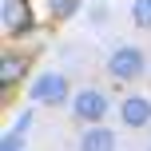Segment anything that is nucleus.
I'll return each mask as SVG.
<instances>
[{
	"mask_svg": "<svg viewBox=\"0 0 151 151\" xmlns=\"http://www.w3.org/2000/svg\"><path fill=\"white\" fill-rule=\"evenodd\" d=\"M147 151H151V143H147Z\"/></svg>",
	"mask_w": 151,
	"mask_h": 151,
	"instance_id": "obj_14",
	"label": "nucleus"
},
{
	"mask_svg": "<svg viewBox=\"0 0 151 151\" xmlns=\"http://www.w3.org/2000/svg\"><path fill=\"white\" fill-rule=\"evenodd\" d=\"M32 119H36V111H32V104H28V107H24V111L16 115V119H12V131H20V135H28V131H32Z\"/></svg>",
	"mask_w": 151,
	"mask_h": 151,
	"instance_id": "obj_11",
	"label": "nucleus"
},
{
	"mask_svg": "<svg viewBox=\"0 0 151 151\" xmlns=\"http://www.w3.org/2000/svg\"><path fill=\"white\" fill-rule=\"evenodd\" d=\"M83 0H44V20L48 24H64L72 16H80Z\"/></svg>",
	"mask_w": 151,
	"mask_h": 151,
	"instance_id": "obj_8",
	"label": "nucleus"
},
{
	"mask_svg": "<svg viewBox=\"0 0 151 151\" xmlns=\"http://www.w3.org/2000/svg\"><path fill=\"white\" fill-rule=\"evenodd\" d=\"M0 151H28V135H20V131L8 127L4 135H0Z\"/></svg>",
	"mask_w": 151,
	"mask_h": 151,
	"instance_id": "obj_10",
	"label": "nucleus"
},
{
	"mask_svg": "<svg viewBox=\"0 0 151 151\" xmlns=\"http://www.w3.org/2000/svg\"><path fill=\"white\" fill-rule=\"evenodd\" d=\"M88 20L96 24V28H104V20H107V4H99V0H91V4H88Z\"/></svg>",
	"mask_w": 151,
	"mask_h": 151,
	"instance_id": "obj_12",
	"label": "nucleus"
},
{
	"mask_svg": "<svg viewBox=\"0 0 151 151\" xmlns=\"http://www.w3.org/2000/svg\"><path fill=\"white\" fill-rule=\"evenodd\" d=\"M76 151H119V135L107 123H88V127H80Z\"/></svg>",
	"mask_w": 151,
	"mask_h": 151,
	"instance_id": "obj_7",
	"label": "nucleus"
},
{
	"mask_svg": "<svg viewBox=\"0 0 151 151\" xmlns=\"http://www.w3.org/2000/svg\"><path fill=\"white\" fill-rule=\"evenodd\" d=\"M99 4H107V0H99Z\"/></svg>",
	"mask_w": 151,
	"mask_h": 151,
	"instance_id": "obj_13",
	"label": "nucleus"
},
{
	"mask_svg": "<svg viewBox=\"0 0 151 151\" xmlns=\"http://www.w3.org/2000/svg\"><path fill=\"white\" fill-rule=\"evenodd\" d=\"M0 24H4V40H8V44L32 36V32H36L32 0H4V8H0Z\"/></svg>",
	"mask_w": 151,
	"mask_h": 151,
	"instance_id": "obj_4",
	"label": "nucleus"
},
{
	"mask_svg": "<svg viewBox=\"0 0 151 151\" xmlns=\"http://www.w3.org/2000/svg\"><path fill=\"white\" fill-rule=\"evenodd\" d=\"M104 72L111 76L115 83H139L147 76V52L139 44H119V48H111Z\"/></svg>",
	"mask_w": 151,
	"mask_h": 151,
	"instance_id": "obj_3",
	"label": "nucleus"
},
{
	"mask_svg": "<svg viewBox=\"0 0 151 151\" xmlns=\"http://www.w3.org/2000/svg\"><path fill=\"white\" fill-rule=\"evenodd\" d=\"M119 123L127 131H143L151 127V96H139V91H127L119 99Z\"/></svg>",
	"mask_w": 151,
	"mask_h": 151,
	"instance_id": "obj_6",
	"label": "nucleus"
},
{
	"mask_svg": "<svg viewBox=\"0 0 151 151\" xmlns=\"http://www.w3.org/2000/svg\"><path fill=\"white\" fill-rule=\"evenodd\" d=\"M72 91H76V88L68 83V76L56 72V68L36 72L28 83H24V96H28L32 107H68V104H72Z\"/></svg>",
	"mask_w": 151,
	"mask_h": 151,
	"instance_id": "obj_1",
	"label": "nucleus"
},
{
	"mask_svg": "<svg viewBox=\"0 0 151 151\" xmlns=\"http://www.w3.org/2000/svg\"><path fill=\"white\" fill-rule=\"evenodd\" d=\"M68 111H72V119L80 123V127H88V123H104L107 111H111V96H107L104 88H96V83H83V88L72 91Z\"/></svg>",
	"mask_w": 151,
	"mask_h": 151,
	"instance_id": "obj_2",
	"label": "nucleus"
},
{
	"mask_svg": "<svg viewBox=\"0 0 151 151\" xmlns=\"http://www.w3.org/2000/svg\"><path fill=\"white\" fill-rule=\"evenodd\" d=\"M32 72V56L24 52V48H4V56H0V88H4V96H12L16 83L24 80V76Z\"/></svg>",
	"mask_w": 151,
	"mask_h": 151,
	"instance_id": "obj_5",
	"label": "nucleus"
},
{
	"mask_svg": "<svg viewBox=\"0 0 151 151\" xmlns=\"http://www.w3.org/2000/svg\"><path fill=\"white\" fill-rule=\"evenodd\" d=\"M131 24L151 32V0H131Z\"/></svg>",
	"mask_w": 151,
	"mask_h": 151,
	"instance_id": "obj_9",
	"label": "nucleus"
}]
</instances>
